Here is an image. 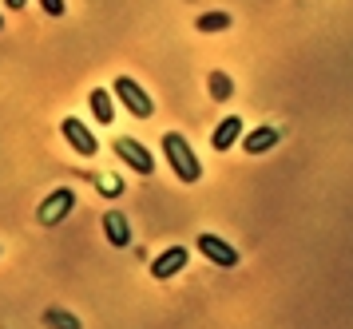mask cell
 <instances>
[{
  "mask_svg": "<svg viewBox=\"0 0 353 329\" xmlns=\"http://www.w3.org/2000/svg\"><path fill=\"white\" fill-rule=\"evenodd\" d=\"M4 4H8V8H24V4H28V0H4Z\"/></svg>",
  "mask_w": 353,
  "mask_h": 329,
  "instance_id": "e0dca14e",
  "label": "cell"
},
{
  "mask_svg": "<svg viewBox=\"0 0 353 329\" xmlns=\"http://www.w3.org/2000/svg\"><path fill=\"white\" fill-rule=\"evenodd\" d=\"M112 92L119 95V99H123V108H128L131 115H135V119H151L155 103H151V95H147V92H143V88H139V83H135L131 76H119V79H115V88H112Z\"/></svg>",
  "mask_w": 353,
  "mask_h": 329,
  "instance_id": "3957f363",
  "label": "cell"
},
{
  "mask_svg": "<svg viewBox=\"0 0 353 329\" xmlns=\"http://www.w3.org/2000/svg\"><path fill=\"white\" fill-rule=\"evenodd\" d=\"M210 95H214V99H230V95H234V83H230L223 72H210Z\"/></svg>",
  "mask_w": 353,
  "mask_h": 329,
  "instance_id": "5bb4252c",
  "label": "cell"
},
{
  "mask_svg": "<svg viewBox=\"0 0 353 329\" xmlns=\"http://www.w3.org/2000/svg\"><path fill=\"white\" fill-rule=\"evenodd\" d=\"M187 258H191V254L183 250V246H171V250H163L159 258L151 262V278H155V282H167V278H175L179 270L187 266Z\"/></svg>",
  "mask_w": 353,
  "mask_h": 329,
  "instance_id": "52a82bcc",
  "label": "cell"
},
{
  "mask_svg": "<svg viewBox=\"0 0 353 329\" xmlns=\"http://www.w3.org/2000/svg\"><path fill=\"white\" fill-rule=\"evenodd\" d=\"M239 135H242V119H239V115H230V119H223V123L214 127L210 147H214V151H230V147L239 143Z\"/></svg>",
  "mask_w": 353,
  "mask_h": 329,
  "instance_id": "ba28073f",
  "label": "cell"
},
{
  "mask_svg": "<svg viewBox=\"0 0 353 329\" xmlns=\"http://www.w3.org/2000/svg\"><path fill=\"white\" fill-rule=\"evenodd\" d=\"M44 321H48L52 329H80V317L68 314V310H48V314H44Z\"/></svg>",
  "mask_w": 353,
  "mask_h": 329,
  "instance_id": "4fadbf2b",
  "label": "cell"
},
{
  "mask_svg": "<svg viewBox=\"0 0 353 329\" xmlns=\"http://www.w3.org/2000/svg\"><path fill=\"white\" fill-rule=\"evenodd\" d=\"M103 235H108V242H112L115 250H123V246L131 242V226H128V219H123L119 210L103 215Z\"/></svg>",
  "mask_w": 353,
  "mask_h": 329,
  "instance_id": "9c48e42d",
  "label": "cell"
},
{
  "mask_svg": "<svg viewBox=\"0 0 353 329\" xmlns=\"http://www.w3.org/2000/svg\"><path fill=\"white\" fill-rule=\"evenodd\" d=\"M163 155L171 163V171L179 175V183H199V179H203V163L194 159L191 143L183 139L179 131H167V135H163Z\"/></svg>",
  "mask_w": 353,
  "mask_h": 329,
  "instance_id": "6da1fadb",
  "label": "cell"
},
{
  "mask_svg": "<svg viewBox=\"0 0 353 329\" xmlns=\"http://www.w3.org/2000/svg\"><path fill=\"white\" fill-rule=\"evenodd\" d=\"M0 28H4V16H0Z\"/></svg>",
  "mask_w": 353,
  "mask_h": 329,
  "instance_id": "ac0fdd59",
  "label": "cell"
},
{
  "mask_svg": "<svg viewBox=\"0 0 353 329\" xmlns=\"http://www.w3.org/2000/svg\"><path fill=\"white\" fill-rule=\"evenodd\" d=\"M72 206H76V190L72 187H56V190H48V199H40V206H36V222H40V226H60V222L72 215Z\"/></svg>",
  "mask_w": 353,
  "mask_h": 329,
  "instance_id": "7a4b0ae2",
  "label": "cell"
},
{
  "mask_svg": "<svg viewBox=\"0 0 353 329\" xmlns=\"http://www.w3.org/2000/svg\"><path fill=\"white\" fill-rule=\"evenodd\" d=\"M230 28V12H207L199 16V32H226Z\"/></svg>",
  "mask_w": 353,
  "mask_h": 329,
  "instance_id": "7c38bea8",
  "label": "cell"
},
{
  "mask_svg": "<svg viewBox=\"0 0 353 329\" xmlns=\"http://www.w3.org/2000/svg\"><path fill=\"white\" fill-rule=\"evenodd\" d=\"M199 254H207L214 266H239V250L219 235H199Z\"/></svg>",
  "mask_w": 353,
  "mask_h": 329,
  "instance_id": "8992f818",
  "label": "cell"
},
{
  "mask_svg": "<svg viewBox=\"0 0 353 329\" xmlns=\"http://www.w3.org/2000/svg\"><path fill=\"white\" fill-rule=\"evenodd\" d=\"M40 8H44L48 16H64L68 4H64V0H40Z\"/></svg>",
  "mask_w": 353,
  "mask_h": 329,
  "instance_id": "2e32d148",
  "label": "cell"
},
{
  "mask_svg": "<svg viewBox=\"0 0 353 329\" xmlns=\"http://www.w3.org/2000/svg\"><path fill=\"white\" fill-rule=\"evenodd\" d=\"M274 143H278V127H258L246 135V155H266Z\"/></svg>",
  "mask_w": 353,
  "mask_h": 329,
  "instance_id": "30bf717a",
  "label": "cell"
},
{
  "mask_svg": "<svg viewBox=\"0 0 353 329\" xmlns=\"http://www.w3.org/2000/svg\"><path fill=\"white\" fill-rule=\"evenodd\" d=\"M99 195H108V199H115V195H123V183L119 179H112V175H99Z\"/></svg>",
  "mask_w": 353,
  "mask_h": 329,
  "instance_id": "9a60e30c",
  "label": "cell"
},
{
  "mask_svg": "<svg viewBox=\"0 0 353 329\" xmlns=\"http://www.w3.org/2000/svg\"><path fill=\"white\" fill-rule=\"evenodd\" d=\"M112 151L123 159V163H128L135 175H151V171H155V159H151V151H147L143 143H135V139H115Z\"/></svg>",
  "mask_w": 353,
  "mask_h": 329,
  "instance_id": "5b68a950",
  "label": "cell"
},
{
  "mask_svg": "<svg viewBox=\"0 0 353 329\" xmlns=\"http://www.w3.org/2000/svg\"><path fill=\"white\" fill-rule=\"evenodd\" d=\"M112 95H115V92H103V88H96V92L88 95V99H92V115H96V119H99L103 127H108V123L115 119V103H112Z\"/></svg>",
  "mask_w": 353,
  "mask_h": 329,
  "instance_id": "8fae6325",
  "label": "cell"
},
{
  "mask_svg": "<svg viewBox=\"0 0 353 329\" xmlns=\"http://www.w3.org/2000/svg\"><path fill=\"white\" fill-rule=\"evenodd\" d=\"M60 131H64V139L72 143V151H76V155L92 159V155L99 151V139L92 135V127H83L80 119H76V115H68L64 123H60Z\"/></svg>",
  "mask_w": 353,
  "mask_h": 329,
  "instance_id": "277c9868",
  "label": "cell"
}]
</instances>
